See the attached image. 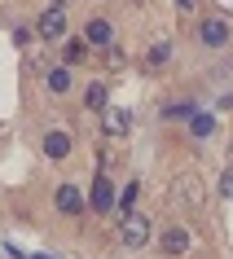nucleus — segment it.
<instances>
[{
  "mask_svg": "<svg viewBox=\"0 0 233 259\" xmlns=\"http://www.w3.org/2000/svg\"><path fill=\"white\" fill-rule=\"evenodd\" d=\"M154 237V220L141 215V211H124L119 215V242L128 246V250H141V246H150Z\"/></svg>",
  "mask_w": 233,
  "mask_h": 259,
  "instance_id": "nucleus-1",
  "label": "nucleus"
},
{
  "mask_svg": "<svg viewBox=\"0 0 233 259\" xmlns=\"http://www.w3.org/2000/svg\"><path fill=\"white\" fill-rule=\"evenodd\" d=\"M88 206H93L97 215H110L114 206H119V185L106 176V171H97V180H93V189H88Z\"/></svg>",
  "mask_w": 233,
  "mask_h": 259,
  "instance_id": "nucleus-2",
  "label": "nucleus"
},
{
  "mask_svg": "<svg viewBox=\"0 0 233 259\" xmlns=\"http://www.w3.org/2000/svg\"><path fill=\"white\" fill-rule=\"evenodd\" d=\"M229 40H233V27L224 22V18H203L198 22V44L203 49H211V53H220V49H229Z\"/></svg>",
  "mask_w": 233,
  "mask_h": 259,
  "instance_id": "nucleus-3",
  "label": "nucleus"
},
{
  "mask_svg": "<svg viewBox=\"0 0 233 259\" xmlns=\"http://www.w3.org/2000/svg\"><path fill=\"white\" fill-rule=\"evenodd\" d=\"M53 206H57V215L75 220V215H84L88 198H84V189L75 185V180H66V185H57V193H53Z\"/></svg>",
  "mask_w": 233,
  "mask_h": 259,
  "instance_id": "nucleus-4",
  "label": "nucleus"
},
{
  "mask_svg": "<svg viewBox=\"0 0 233 259\" xmlns=\"http://www.w3.org/2000/svg\"><path fill=\"white\" fill-rule=\"evenodd\" d=\"M189 246H193V233L185 229V224H167V229L159 233V250H163L167 259H180V255H189Z\"/></svg>",
  "mask_w": 233,
  "mask_h": 259,
  "instance_id": "nucleus-5",
  "label": "nucleus"
},
{
  "mask_svg": "<svg viewBox=\"0 0 233 259\" xmlns=\"http://www.w3.org/2000/svg\"><path fill=\"white\" fill-rule=\"evenodd\" d=\"M35 35H40V40H62V35H66V9H62V5H49V9L35 18Z\"/></svg>",
  "mask_w": 233,
  "mask_h": 259,
  "instance_id": "nucleus-6",
  "label": "nucleus"
},
{
  "mask_svg": "<svg viewBox=\"0 0 233 259\" xmlns=\"http://www.w3.org/2000/svg\"><path fill=\"white\" fill-rule=\"evenodd\" d=\"M40 150H44V158H49V163H66L70 150H75V141H70V132H62V127H49V132H44V141H40Z\"/></svg>",
  "mask_w": 233,
  "mask_h": 259,
  "instance_id": "nucleus-7",
  "label": "nucleus"
},
{
  "mask_svg": "<svg viewBox=\"0 0 233 259\" xmlns=\"http://www.w3.org/2000/svg\"><path fill=\"white\" fill-rule=\"evenodd\" d=\"M172 189H176L172 198H176L180 206H189V211H198V206H203V180L193 176V171H189V176H176V185H172Z\"/></svg>",
  "mask_w": 233,
  "mask_h": 259,
  "instance_id": "nucleus-8",
  "label": "nucleus"
},
{
  "mask_svg": "<svg viewBox=\"0 0 233 259\" xmlns=\"http://www.w3.org/2000/svg\"><path fill=\"white\" fill-rule=\"evenodd\" d=\"M84 40H88V49H110V44H114V27H110L106 18H88Z\"/></svg>",
  "mask_w": 233,
  "mask_h": 259,
  "instance_id": "nucleus-9",
  "label": "nucleus"
},
{
  "mask_svg": "<svg viewBox=\"0 0 233 259\" xmlns=\"http://www.w3.org/2000/svg\"><path fill=\"white\" fill-rule=\"evenodd\" d=\"M128 127H132V114H128V110H119V106L101 110V132H106V137H124Z\"/></svg>",
  "mask_w": 233,
  "mask_h": 259,
  "instance_id": "nucleus-10",
  "label": "nucleus"
},
{
  "mask_svg": "<svg viewBox=\"0 0 233 259\" xmlns=\"http://www.w3.org/2000/svg\"><path fill=\"white\" fill-rule=\"evenodd\" d=\"M44 88L53 97H66L70 88H75V79H70V66H53V70H44Z\"/></svg>",
  "mask_w": 233,
  "mask_h": 259,
  "instance_id": "nucleus-11",
  "label": "nucleus"
},
{
  "mask_svg": "<svg viewBox=\"0 0 233 259\" xmlns=\"http://www.w3.org/2000/svg\"><path fill=\"white\" fill-rule=\"evenodd\" d=\"M80 62H88V40L84 35H70L62 44V66H80Z\"/></svg>",
  "mask_w": 233,
  "mask_h": 259,
  "instance_id": "nucleus-12",
  "label": "nucleus"
},
{
  "mask_svg": "<svg viewBox=\"0 0 233 259\" xmlns=\"http://www.w3.org/2000/svg\"><path fill=\"white\" fill-rule=\"evenodd\" d=\"M84 106L101 114V110L110 106V88H106V83H88V88H84Z\"/></svg>",
  "mask_w": 233,
  "mask_h": 259,
  "instance_id": "nucleus-13",
  "label": "nucleus"
},
{
  "mask_svg": "<svg viewBox=\"0 0 233 259\" xmlns=\"http://www.w3.org/2000/svg\"><path fill=\"white\" fill-rule=\"evenodd\" d=\"M167 62H172V44H154V49H145V70H163Z\"/></svg>",
  "mask_w": 233,
  "mask_h": 259,
  "instance_id": "nucleus-14",
  "label": "nucleus"
},
{
  "mask_svg": "<svg viewBox=\"0 0 233 259\" xmlns=\"http://www.w3.org/2000/svg\"><path fill=\"white\" fill-rule=\"evenodd\" d=\"M189 132L198 141L203 137H211V132H216V114H198V110H193V119H189Z\"/></svg>",
  "mask_w": 233,
  "mask_h": 259,
  "instance_id": "nucleus-15",
  "label": "nucleus"
},
{
  "mask_svg": "<svg viewBox=\"0 0 233 259\" xmlns=\"http://www.w3.org/2000/svg\"><path fill=\"white\" fill-rule=\"evenodd\" d=\"M137 198H141V180H128L124 193H119V215H124V211H132V202H137Z\"/></svg>",
  "mask_w": 233,
  "mask_h": 259,
  "instance_id": "nucleus-16",
  "label": "nucleus"
},
{
  "mask_svg": "<svg viewBox=\"0 0 233 259\" xmlns=\"http://www.w3.org/2000/svg\"><path fill=\"white\" fill-rule=\"evenodd\" d=\"M106 66H114V70H124V66H128V53L119 49V44H110V49H106Z\"/></svg>",
  "mask_w": 233,
  "mask_h": 259,
  "instance_id": "nucleus-17",
  "label": "nucleus"
},
{
  "mask_svg": "<svg viewBox=\"0 0 233 259\" xmlns=\"http://www.w3.org/2000/svg\"><path fill=\"white\" fill-rule=\"evenodd\" d=\"M185 114L193 119V106H189V101H180V106H167V110H163V119H185Z\"/></svg>",
  "mask_w": 233,
  "mask_h": 259,
  "instance_id": "nucleus-18",
  "label": "nucleus"
},
{
  "mask_svg": "<svg viewBox=\"0 0 233 259\" xmlns=\"http://www.w3.org/2000/svg\"><path fill=\"white\" fill-rule=\"evenodd\" d=\"M216 189H220V198H233V167L224 171V176H220V185H216Z\"/></svg>",
  "mask_w": 233,
  "mask_h": 259,
  "instance_id": "nucleus-19",
  "label": "nucleus"
},
{
  "mask_svg": "<svg viewBox=\"0 0 233 259\" xmlns=\"http://www.w3.org/2000/svg\"><path fill=\"white\" fill-rule=\"evenodd\" d=\"M14 44H18V49H27V44H31V27H14Z\"/></svg>",
  "mask_w": 233,
  "mask_h": 259,
  "instance_id": "nucleus-20",
  "label": "nucleus"
},
{
  "mask_svg": "<svg viewBox=\"0 0 233 259\" xmlns=\"http://www.w3.org/2000/svg\"><path fill=\"white\" fill-rule=\"evenodd\" d=\"M176 5H180V9H185V14H189V9H193V5H198V0H176Z\"/></svg>",
  "mask_w": 233,
  "mask_h": 259,
  "instance_id": "nucleus-21",
  "label": "nucleus"
},
{
  "mask_svg": "<svg viewBox=\"0 0 233 259\" xmlns=\"http://www.w3.org/2000/svg\"><path fill=\"white\" fill-rule=\"evenodd\" d=\"M27 259H53V255H27Z\"/></svg>",
  "mask_w": 233,
  "mask_h": 259,
  "instance_id": "nucleus-22",
  "label": "nucleus"
},
{
  "mask_svg": "<svg viewBox=\"0 0 233 259\" xmlns=\"http://www.w3.org/2000/svg\"><path fill=\"white\" fill-rule=\"evenodd\" d=\"M229 158H233V141H229Z\"/></svg>",
  "mask_w": 233,
  "mask_h": 259,
  "instance_id": "nucleus-23",
  "label": "nucleus"
}]
</instances>
